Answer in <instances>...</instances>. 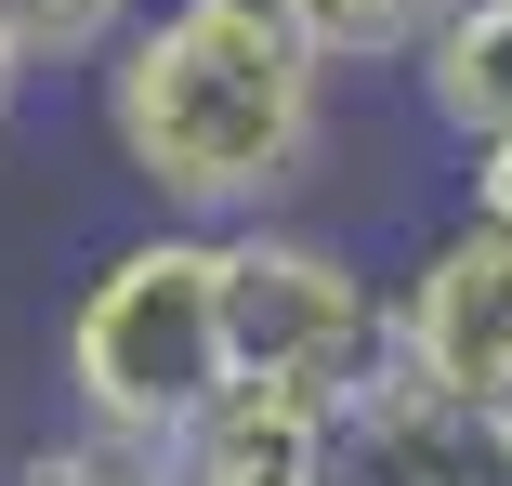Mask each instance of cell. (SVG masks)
Instances as JSON below:
<instances>
[{"label": "cell", "mask_w": 512, "mask_h": 486, "mask_svg": "<svg viewBox=\"0 0 512 486\" xmlns=\"http://www.w3.org/2000/svg\"><path fill=\"white\" fill-rule=\"evenodd\" d=\"M381 329H394V368H421L434 395L512 408V237L460 211L407 263V289H381Z\"/></svg>", "instance_id": "277c9868"}, {"label": "cell", "mask_w": 512, "mask_h": 486, "mask_svg": "<svg viewBox=\"0 0 512 486\" xmlns=\"http://www.w3.org/2000/svg\"><path fill=\"white\" fill-rule=\"evenodd\" d=\"M394 355L381 329V276L302 224H224V368L237 395H276V408H316L342 421L368 395V368Z\"/></svg>", "instance_id": "3957f363"}, {"label": "cell", "mask_w": 512, "mask_h": 486, "mask_svg": "<svg viewBox=\"0 0 512 486\" xmlns=\"http://www.w3.org/2000/svg\"><path fill=\"white\" fill-rule=\"evenodd\" d=\"M132 14H145V0H0V66H14V79H53V66H106Z\"/></svg>", "instance_id": "ba28073f"}, {"label": "cell", "mask_w": 512, "mask_h": 486, "mask_svg": "<svg viewBox=\"0 0 512 486\" xmlns=\"http://www.w3.org/2000/svg\"><path fill=\"white\" fill-rule=\"evenodd\" d=\"M342 486H512V408L434 395L421 368H368V395L342 408Z\"/></svg>", "instance_id": "5b68a950"}, {"label": "cell", "mask_w": 512, "mask_h": 486, "mask_svg": "<svg viewBox=\"0 0 512 486\" xmlns=\"http://www.w3.org/2000/svg\"><path fill=\"white\" fill-rule=\"evenodd\" d=\"M0 486H158V460L119 447V434H66V447H27Z\"/></svg>", "instance_id": "9c48e42d"}, {"label": "cell", "mask_w": 512, "mask_h": 486, "mask_svg": "<svg viewBox=\"0 0 512 486\" xmlns=\"http://www.w3.org/2000/svg\"><path fill=\"white\" fill-rule=\"evenodd\" d=\"M407 92L447 145H499L512 132V0H447L434 40L407 53Z\"/></svg>", "instance_id": "8992f818"}, {"label": "cell", "mask_w": 512, "mask_h": 486, "mask_svg": "<svg viewBox=\"0 0 512 486\" xmlns=\"http://www.w3.org/2000/svg\"><path fill=\"white\" fill-rule=\"evenodd\" d=\"M14 92H27V79H14V66H0V119H14Z\"/></svg>", "instance_id": "8fae6325"}, {"label": "cell", "mask_w": 512, "mask_h": 486, "mask_svg": "<svg viewBox=\"0 0 512 486\" xmlns=\"http://www.w3.org/2000/svg\"><path fill=\"white\" fill-rule=\"evenodd\" d=\"M53 355H66L79 434H119L145 460L171 434H197L237 395V368H224V224H145V237H119L79 276Z\"/></svg>", "instance_id": "7a4b0ae2"}, {"label": "cell", "mask_w": 512, "mask_h": 486, "mask_svg": "<svg viewBox=\"0 0 512 486\" xmlns=\"http://www.w3.org/2000/svg\"><path fill=\"white\" fill-rule=\"evenodd\" d=\"M92 79L158 224H263L329 145V66L289 40L276 0H145Z\"/></svg>", "instance_id": "6da1fadb"}, {"label": "cell", "mask_w": 512, "mask_h": 486, "mask_svg": "<svg viewBox=\"0 0 512 486\" xmlns=\"http://www.w3.org/2000/svg\"><path fill=\"white\" fill-rule=\"evenodd\" d=\"M276 14H289V40H302V53L342 79V66H407V53L434 40L447 0H276Z\"/></svg>", "instance_id": "52a82bcc"}, {"label": "cell", "mask_w": 512, "mask_h": 486, "mask_svg": "<svg viewBox=\"0 0 512 486\" xmlns=\"http://www.w3.org/2000/svg\"><path fill=\"white\" fill-rule=\"evenodd\" d=\"M460 184H473V224L512 237V132H499V145H460Z\"/></svg>", "instance_id": "30bf717a"}]
</instances>
